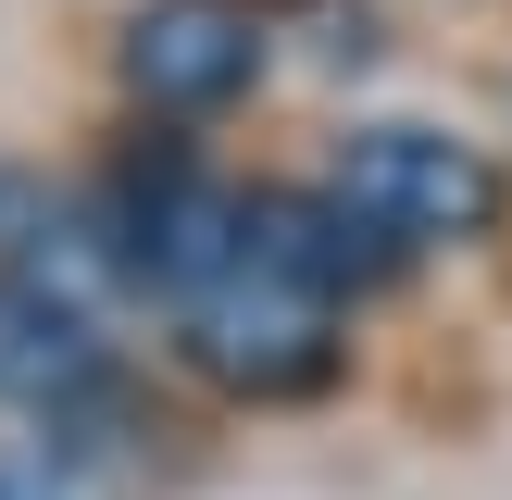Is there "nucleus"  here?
Here are the masks:
<instances>
[{"instance_id": "1", "label": "nucleus", "mask_w": 512, "mask_h": 500, "mask_svg": "<svg viewBox=\"0 0 512 500\" xmlns=\"http://www.w3.org/2000/svg\"><path fill=\"white\" fill-rule=\"evenodd\" d=\"M325 200L388 263H413V250H463L500 225V163L475 138H450V125H363L338 150V175H325Z\"/></svg>"}, {"instance_id": "2", "label": "nucleus", "mask_w": 512, "mask_h": 500, "mask_svg": "<svg viewBox=\"0 0 512 500\" xmlns=\"http://www.w3.org/2000/svg\"><path fill=\"white\" fill-rule=\"evenodd\" d=\"M100 238H113V275L188 300L200 275L225 263V238H238V200L163 138V150H125V163H113V188H100Z\"/></svg>"}, {"instance_id": "3", "label": "nucleus", "mask_w": 512, "mask_h": 500, "mask_svg": "<svg viewBox=\"0 0 512 500\" xmlns=\"http://www.w3.org/2000/svg\"><path fill=\"white\" fill-rule=\"evenodd\" d=\"M263 75V13L250 0H150L125 25V88L150 113H225Z\"/></svg>"}, {"instance_id": "4", "label": "nucleus", "mask_w": 512, "mask_h": 500, "mask_svg": "<svg viewBox=\"0 0 512 500\" xmlns=\"http://www.w3.org/2000/svg\"><path fill=\"white\" fill-rule=\"evenodd\" d=\"M100 388V325L50 288H0V400L25 413H75Z\"/></svg>"}, {"instance_id": "5", "label": "nucleus", "mask_w": 512, "mask_h": 500, "mask_svg": "<svg viewBox=\"0 0 512 500\" xmlns=\"http://www.w3.org/2000/svg\"><path fill=\"white\" fill-rule=\"evenodd\" d=\"M0 500H13V488H0Z\"/></svg>"}]
</instances>
